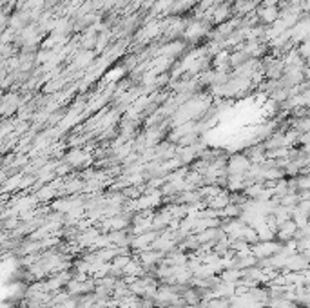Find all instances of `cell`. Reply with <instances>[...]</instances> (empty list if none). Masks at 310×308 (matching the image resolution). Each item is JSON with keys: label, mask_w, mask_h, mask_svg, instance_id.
<instances>
[{"label": "cell", "mask_w": 310, "mask_h": 308, "mask_svg": "<svg viewBox=\"0 0 310 308\" xmlns=\"http://www.w3.org/2000/svg\"><path fill=\"white\" fill-rule=\"evenodd\" d=\"M230 305L227 303L225 299L221 298V299H212L209 305H207V308H229Z\"/></svg>", "instance_id": "2"}, {"label": "cell", "mask_w": 310, "mask_h": 308, "mask_svg": "<svg viewBox=\"0 0 310 308\" xmlns=\"http://www.w3.org/2000/svg\"><path fill=\"white\" fill-rule=\"evenodd\" d=\"M281 247H283V245L278 243V241H258V243H254L250 247V252L258 259H269V258H272L274 254L280 252Z\"/></svg>", "instance_id": "1"}]
</instances>
